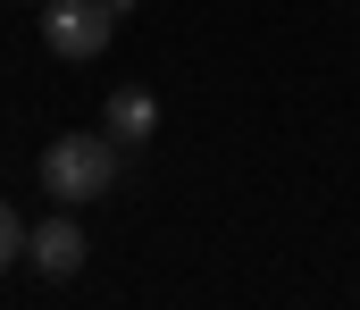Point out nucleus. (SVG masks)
<instances>
[{"instance_id":"1","label":"nucleus","mask_w":360,"mask_h":310,"mask_svg":"<svg viewBox=\"0 0 360 310\" xmlns=\"http://www.w3.org/2000/svg\"><path fill=\"white\" fill-rule=\"evenodd\" d=\"M117 168H126V143L101 126V134H59L51 151H42V193L51 202H101L109 185H117Z\"/></svg>"},{"instance_id":"4","label":"nucleus","mask_w":360,"mask_h":310,"mask_svg":"<svg viewBox=\"0 0 360 310\" xmlns=\"http://www.w3.org/2000/svg\"><path fill=\"white\" fill-rule=\"evenodd\" d=\"M101 126H109L117 143H151V126H160V101L126 84V93H109V101H101Z\"/></svg>"},{"instance_id":"2","label":"nucleus","mask_w":360,"mask_h":310,"mask_svg":"<svg viewBox=\"0 0 360 310\" xmlns=\"http://www.w3.org/2000/svg\"><path fill=\"white\" fill-rule=\"evenodd\" d=\"M109 25H117L109 0H42V42L59 59H101L109 51Z\"/></svg>"},{"instance_id":"3","label":"nucleus","mask_w":360,"mask_h":310,"mask_svg":"<svg viewBox=\"0 0 360 310\" xmlns=\"http://www.w3.org/2000/svg\"><path fill=\"white\" fill-rule=\"evenodd\" d=\"M25 260H34V277H51V285H68V277L84 269V226L68 218V202H59V218L25 226Z\"/></svg>"},{"instance_id":"5","label":"nucleus","mask_w":360,"mask_h":310,"mask_svg":"<svg viewBox=\"0 0 360 310\" xmlns=\"http://www.w3.org/2000/svg\"><path fill=\"white\" fill-rule=\"evenodd\" d=\"M17 260H25V218L0 202V269H17Z\"/></svg>"},{"instance_id":"6","label":"nucleus","mask_w":360,"mask_h":310,"mask_svg":"<svg viewBox=\"0 0 360 310\" xmlns=\"http://www.w3.org/2000/svg\"><path fill=\"white\" fill-rule=\"evenodd\" d=\"M17 8H25V0H17Z\"/></svg>"}]
</instances>
